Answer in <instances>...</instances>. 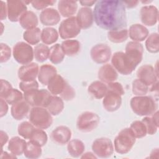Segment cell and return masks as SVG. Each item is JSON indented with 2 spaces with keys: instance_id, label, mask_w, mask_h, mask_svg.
Segmentation results:
<instances>
[{
  "instance_id": "cell-31",
  "label": "cell",
  "mask_w": 159,
  "mask_h": 159,
  "mask_svg": "<svg viewBox=\"0 0 159 159\" xmlns=\"http://www.w3.org/2000/svg\"><path fill=\"white\" fill-rule=\"evenodd\" d=\"M61 46L65 54L69 57L76 55L80 52L81 48V44L76 40H65L62 42Z\"/></svg>"
},
{
  "instance_id": "cell-47",
  "label": "cell",
  "mask_w": 159,
  "mask_h": 159,
  "mask_svg": "<svg viewBox=\"0 0 159 159\" xmlns=\"http://www.w3.org/2000/svg\"><path fill=\"white\" fill-rule=\"evenodd\" d=\"M1 63H5L11 57V48L4 43H1Z\"/></svg>"
},
{
  "instance_id": "cell-38",
  "label": "cell",
  "mask_w": 159,
  "mask_h": 159,
  "mask_svg": "<svg viewBox=\"0 0 159 159\" xmlns=\"http://www.w3.org/2000/svg\"><path fill=\"white\" fill-rule=\"evenodd\" d=\"M129 37V32L127 29H122L116 30H111L107 32L108 39L116 43H122Z\"/></svg>"
},
{
  "instance_id": "cell-4",
  "label": "cell",
  "mask_w": 159,
  "mask_h": 159,
  "mask_svg": "<svg viewBox=\"0 0 159 159\" xmlns=\"http://www.w3.org/2000/svg\"><path fill=\"white\" fill-rule=\"evenodd\" d=\"M29 121L37 128L47 129L52 125L53 118L47 109L33 107L29 112Z\"/></svg>"
},
{
  "instance_id": "cell-12",
  "label": "cell",
  "mask_w": 159,
  "mask_h": 159,
  "mask_svg": "<svg viewBox=\"0 0 159 159\" xmlns=\"http://www.w3.org/2000/svg\"><path fill=\"white\" fill-rule=\"evenodd\" d=\"M112 55L111 47L106 43H98L90 51L91 58L98 64H104L109 61Z\"/></svg>"
},
{
  "instance_id": "cell-14",
  "label": "cell",
  "mask_w": 159,
  "mask_h": 159,
  "mask_svg": "<svg viewBox=\"0 0 159 159\" xmlns=\"http://www.w3.org/2000/svg\"><path fill=\"white\" fill-rule=\"evenodd\" d=\"M137 78L143 81L149 87L158 81V75L155 68L148 64L139 67L137 71Z\"/></svg>"
},
{
  "instance_id": "cell-44",
  "label": "cell",
  "mask_w": 159,
  "mask_h": 159,
  "mask_svg": "<svg viewBox=\"0 0 159 159\" xmlns=\"http://www.w3.org/2000/svg\"><path fill=\"white\" fill-rule=\"evenodd\" d=\"M24 98V94L21 91L17 89L12 88L3 98L9 104H14Z\"/></svg>"
},
{
  "instance_id": "cell-16",
  "label": "cell",
  "mask_w": 159,
  "mask_h": 159,
  "mask_svg": "<svg viewBox=\"0 0 159 159\" xmlns=\"http://www.w3.org/2000/svg\"><path fill=\"white\" fill-rule=\"evenodd\" d=\"M39 66L36 63H30L21 66L17 71V76L21 81H31L38 77Z\"/></svg>"
},
{
  "instance_id": "cell-42",
  "label": "cell",
  "mask_w": 159,
  "mask_h": 159,
  "mask_svg": "<svg viewBox=\"0 0 159 159\" xmlns=\"http://www.w3.org/2000/svg\"><path fill=\"white\" fill-rule=\"evenodd\" d=\"M132 91L135 96H145L149 91V86L141 80L137 78L132 82Z\"/></svg>"
},
{
  "instance_id": "cell-9",
  "label": "cell",
  "mask_w": 159,
  "mask_h": 159,
  "mask_svg": "<svg viewBox=\"0 0 159 159\" xmlns=\"http://www.w3.org/2000/svg\"><path fill=\"white\" fill-rule=\"evenodd\" d=\"M111 63L116 70L123 75H130L136 68L122 52H117L112 55Z\"/></svg>"
},
{
  "instance_id": "cell-20",
  "label": "cell",
  "mask_w": 159,
  "mask_h": 159,
  "mask_svg": "<svg viewBox=\"0 0 159 159\" xmlns=\"http://www.w3.org/2000/svg\"><path fill=\"white\" fill-rule=\"evenodd\" d=\"M76 19L81 29H87L91 27L94 22L93 10L86 7L80 8L78 12Z\"/></svg>"
},
{
  "instance_id": "cell-6",
  "label": "cell",
  "mask_w": 159,
  "mask_h": 159,
  "mask_svg": "<svg viewBox=\"0 0 159 159\" xmlns=\"http://www.w3.org/2000/svg\"><path fill=\"white\" fill-rule=\"evenodd\" d=\"M12 55L15 60L22 65L31 63L34 59V49L24 42H17L13 47Z\"/></svg>"
},
{
  "instance_id": "cell-43",
  "label": "cell",
  "mask_w": 159,
  "mask_h": 159,
  "mask_svg": "<svg viewBox=\"0 0 159 159\" xmlns=\"http://www.w3.org/2000/svg\"><path fill=\"white\" fill-rule=\"evenodd\" d=\"M35 127L30 122L24 121L21 122L17 129L18 134L24 139H29Z\"/></svg>"
},
{
  "instance_id": "cell-45",
  "label": "cell",
  "mask_w": 159,
  "mask_h": 159,
  "mask_svg": "<svg viewBox=\"0 0 159 159\" xmlns=\"http://www.w3.org/2000/svg\"><path fill=\"white\" fill-rule=\"evenodd\" d=\"M142 121L144 123L146 129L147 134L148 135H154L157 132L158 128V124H157L153 119L152 116H145L144 117Z\"/></svg>"
},
{
  "instance_id": "cell-49",
  "label": "cell",
  "mask_w": 159,
  "mask_h": 159,
  "mask_svg": "<svg viewBox=\"0 0 159 159\" xmlns=\"http://www.w3.org/2000/svg\"><path fill=\"white\" fill-rule=\"evenodd\" d=\"M56 1H32L31 4L34 8L37 10H44L49 6H53Z\"/></svg>"
},
{
  "instance_id": "cell-32",
  "label": "cell",
  "mask_w": 159,
  "mask_h": 159,
  "mask_svg": "<svg viewBox=\"0 0 159 159\" xmlns=\"http://www.w3.org/2000/svg\"><path fill=\"white\" fill-rule=\"evenodd\" d=\"M46 108L52 116H58L64 109L63 100L60 97L52 95Z\"/></svg>"
},
{
  "instance_id": "cell-8",
  "label": "cell",
  "mask_w": 159,
  "mask_h": 159,
  "mask_svg": "<svg viewBox=\"0 0 159 159\" xmlns=\"http://www.w3.org/2000/svg\"><path fill=\"white\" fill-rule=\"evenodd\" d=\"M81 32L76 17L72 16L61 21L58 27V33L60 37L64 40L76 37Z\"/></svg>"
},
{
  "instance_id": "cell-52",
  "label": "cell",
  "mask_w": 159,
  "mask_h": 159,
  "mask_svg": "<svg viewBox=\"0 0 159 159\" xmlns=\"http://www.w3.org/2000/svg\"><path fill=\"white\" fill-rule=\"evenodd\" d=\"M8 103L3 99L0 98V117H2L6 115L8 111Z\"/></svg>"
},
{
  "instance_id": "cell-50",
  "label": "cell",
  "mask_w": 159,
  "mask_h": 159,
  "mask_svg": "<svg viewBox=\"0 0 159 159\" xmlns=\"http://www.w3.org/2000/svg\"><path fill=\"white\" fill-rule=\"evenodd\" d=\"M108 91H111L114 93H116L120 96H122L125 94V91L123 86L118 82H112L107 83V84Z\"/></svg>"
},
{
  "instance_id": "cell-13",
  "label": "cell",
  "mask_w": 159,
  "mask_h": 159,
  "mask_svg": "<svg viewBox=\"0 0 159 159\" xmlns=\"http://www.w3.org/2000/svg\"><path fill=\"white\" fill-rule=\"evenodd\" d=\"M7 17L12 22L19 20L21 16L27 11V7L25 1L19 0L7 1Z\"/></svg>"
},
{
  "instance_id": "cell-30",
  "label": "cell",
  "mask_w": 159,
  "mask_h": 159,
  "mask_svg": "<svg viewBox=\"0 0 159 159\" xmlns=\"http://www.w3.org/2000/svg\"><path fill=\"white\" fill-rule=\"evenodd\" d=\"M85 146L84 143L79 139H73L67 143V151L74 158H78L84 153Z\"/></svg>"
},
{
  "instance_id": "cell-29",
  "label": "cell",
  "mask_w": 159,
  "mask_h": 159,
  "mask_svg": "<svg viewBox=\"0 0 159 159\" xmlns=\"http://www.w3.org/2000/svg\"><path fill=\"white\" fill-rule=\"evenodd\" d=\"M19 22L20 26L26 30L35 28L39 24L37 15L32 11H27L21 16Z\"/></svg>"
},
{
  "instance_id": "cell-40",
  "label": "cell",
  "mask_w": 159,
  "mask_h": 159,
  "mask_svg": "<svg viewBox=\"0 0 159 159\" xmlns=\"http://www.w3.org/2000/svg\"><path fill=\"white\" fill-rule=\"evenodd\" d=\"M145 47L148 52L157 53L159 52V35L157 32L151 34L145 41Z\"/></svg>"
},
{
  "instance_id": "cell-58",
  "label": "cell",
  "mask_w": 159,
  "mask_h": 159,
  "mask_svg": "<svg viewBox=\"0 0 159 159\" xmlns=\"http://www.w3.org/2000/svg\"><path fill=\"white\" fill-rule=\"evenodd\" d=\"M81 158H97V157L94 155V153H91L89 152L83 153L81 156Z\"/></svg>"
},
{
  "instance_id": "cell-37",
  "label": "cell",
  "mask_w": 159,
  "mask_h": 159,
  "mask_svg": "<svg viewBox=\"0 0 159 159\" xmlns=\"http://www.w3.org/2000/svg\"><path fill=\"white\" fill-rule=\"evenodd\" d=\"M50 48L44 43H39L34 48V54L35 60L42 63L49 58Z\"/></svg>"
},
{
  "instance_id": "cell-33",
  "label": "cell",
  "mask_w": 159,
  "mask_h": 159,
  "mask_svg": "<svg viewBox=\"0 0 159 159\" xmlns=\"http://www.w3.org/2000/svg\"><path fill=\"white\" fill-rule=\"evenodd\" d=\"M58 36L57 30L53 27L43 28L41 32V40L45 45L55 43L57 41Z\"/></svg>"
},
{
  "instance_id": "cell-27",
  "label": "cell",
  "mask_w": 159,
  "mask_h": 159,
  "mask_svg": "<svg viewBox=\"0 0 159 159\" xmlns=\"http://www.w3.org/2000/svg\"><path fill=\"white\" fill-rule=\"evenodd\" d=\"M57 68L53 65L45 64L39 68L38 80L43 85H47L50 80L57 73Z\"/></svg>"
},
{
  "instance_id": "cell-5",
  "label": "cell",
  "mask_w": 159,
  "mask_h": 159,
  "mask_svg": "<svg viewBox=\"0 0 159 159\" xmlns=\"http://www.w3.org/2000/svg\"><path fill=\"white\" fill-rule=\"evenodd\" d=\"M52 96L47 89H36L24 93V99L32 107L46 108Z\"/></svg>"
},
{
  "instance_id": "cell-51",
  "label": "cell",
  "mask_w": 159,
  "mask_h": 159,
  "mask_svg": "<svg viewBox=\"0 0 159 159\" xmlns=\"http://www.w3.org/2000/svg\"><path fill=\"white\" fill-rule=\"evenodd\" d=\"M12 88L11 84L9 81L4 79H1L0 98H3Z\"/></svg>"
},
{
  "instance_id": "cell-39",
  "label": "cell",
  "mask_w": 159,
  "mask_h": 159,
  "mask_svg": "<svg viewBox=\"0 0 159 159\" xmlns=\"http://www.w3.org/2000/svg\"><path fill=\"white\" fill-rule=\"evenodd\" d=\"M29 140L42 147L47 143L48 136L43 129L35 127L30 137Z\"/></svg>"
},
{
  "instance_id": "cell-54",
  "label": "cell",
  "mask_w": 159,
  "mask_h": 159,
  "mask_svg": "<svg viewBox=\"0 0 159 159\" xmlns=\"http://www.w3.org/2000/svg\"><path fill=\"white\" fill-rule=\"evenodd\" d=\"M0 135H1V147L2 149L4 145L9 140V136L7 134V133L3 130H1Z\"/></svg>"
},
{
  "instance_id": "cell-19",
  "label": "cell",
  "mask_w": 159,
  "mask_h": 159,
  "mask_svg": "<svg viewBox=\"0 0 159 159\" xmlns=\"http://www.w3.org/2000/svg\"><path fill=\"white\" fill-rule=\"evenodd\" d=\"M40 20L45 26H53L58 24L61 17L59 12L54 8H47L40 14Z\"/></svg>"
},
{
  "instance_id": "cell-17",
  "label": "cell",
  "mask_w": 159,
  "mask_h": 159,
  "mask_svg": "<svg viewBox=\"0 0 159 159\" xmlns=\"http://www.w3.org/2000/svg\"><path fill=\"white\" fill-rule=\"evenodd\" d=\"M71 134L70 128L65 125H60L52 130L50 134V138L56 144L64 145L70 140Z\"/></svg>"
},
{
  "instance_id": "cell-41",
  "label": "cell",
  "mask_w": 159,
  "mask_h": 159,
  "mask_svg": "<svg viewBox=\"0 0 159 159\" xmlns=\"http://www.w3.org/2000/svg\"><path fill=\"white\" fill-rule=\"evenodd\" d=\"M129 128L136 139L143 138L147 134L146 127L142 120H134Z\"/></svg>"
},
{
  "instance_id": "cell-3",
  "label": "cell",
  "mask_w": 159,
  "mask_h": 159,
  "mask_svg": "<svg viewBox=\"0 0 159 159\" xmlns=\"http://www.w3.org/2000/svg\"><path fill=\"white\" fill-rule=\"evenodd\" d=\"M135 141L136 138L130 128H124L119 132L114 139V150L119 154H126L131 150Z\"/></svg>"
},
{
  "instance_id": "cell-2",
  "label": "cell",
  "mask_w": 159,
  "mask_h": 159,
  "mask_svg": "<svg viewBox=\"0 0 159 159\" xmlns=\"http://www.w3.org/2000/svg\"><path fill=\"white\" fill-rule=\"evenodd\" d=\"M130 106L132 111L139 116H150L157 111V104L149 96H135L131 98Z\"/></svg>"
},
{
  "instance_id": "cell-21",
  "label": "cell",
  "mask_w": 159,
  "mask_h": 159,
  "mask_svg": "<svg viewBox=\"0 0 159 159\" xmlns=\"http://www.w3.org/2000/svg\"><path fill=\"white\" fill-rule=\"evenodd\" d=\"M98 77L104 83L114 82L118 78V74L112 65L106 63L103 65L98 70Z\"/></svg>"
},
{
  "instance_id": "cell-46",
  "label": "cell",
  "mask_w": 159,
  "mask_h": 159,
  "mask_svg": "<svg viewBox=\"0 0 159 159\" xmlns=\"http://www.w3.org/2000/svg\"><path fill=\"white\" fill-rule=\"evenodd\" d=\"M39 83L36 80L31 81H20L19 84L20 89L24 93L39 89Z\"/></svg>"
},
{
  "instance_id": "cell-57",
  "label": "cell",
  "mask_w": 159,
  "mask_h": 159,
  "mask_svg": "<svg viewBox=\"0 0 159 159\" xmlns=\"http://www.w3.org/2000/svg\"><path fill=\"white\" fill-rule=\"evenodd\" d=\"M96 2V1H80V3L81 4V6L86 7H89L94 5Z\"/></svg>"
},
{
  "instance_id": "cell-34",
  "label": "cell",
  "mask_w": 159,
  "mask_h": 159,
  "mask_svg": "<svg viewBox=\"0 0 159 159\" xmlns=\"http://www.w3.org/2000/svg\"><path fill=\"white\" fill-rule=\"evenodd\" d=\"M65 54L61 45L56 43L50 48L49 60L54 65H57L63 61Z\"/></svg>"
},
{
  "instance_id": "cell-25",
  "label": "cell",
  "mask_w": 159,
  "mask_h": 159,
  "mask_svg": "<svg viewBox=\"0 0 159 159\" xmlns=\"http://www.w3.org/2000/svg\"><path fill=\"white\" fill-rule=\"evenodd\" d=\"M78 4L76 1L60 0L58 2V10L63 17H72L77 11Z\"/></svg>"
},
{
  "instance_id": "cell-59",
  "label": "cell",
  "mask_w": 159,
  "mask_h": 159,
  "mask_svg": "<svg viewBox=\"0 0 159 159\" xmlns=\"http://www.w3.org/2000/svg\"><path fill=\"white\" fill-rule=\"evenodd\" d=\"M158 148H154L150 153V158H155V155H156V157L158 158Z\"/></svg>"
},
{
  "instance_id": "cell-35",
  "label": "cell",
  "mask_w": 159,
  "mask_h": 159,
  "mask_svg": "<svg viewBox=\"0 0 159 159\" xmlns=\"http://www.w3.org/2000/svg\"><path fill=\"white\" fill-rule=\"evenodd\" d=\"M41 32L38 27L26 30L23 34V39L30 45H37L41 40Z\"/></svg>"
},
{
  "instance_id": "cell-24",
  "label": "cell",
  "mask_w": 159,
  "mask_h": 159,
  "mask_svg": "<svg viewBox=\"0 0 159 159\" xmlns=\"http://www.w3.org/2000/svg\"><path fill=\"white\" fill-rule=\"evenodd\" d=\"M30 106L24 99L12 104L11 108V113L12 117L17 120L24 119L29 112Z\"/></svg>"
},
{
  "instance_id": "cell-22",
  "label": "cell",
  "mask_w": 159,
  "mask_h": 159,
  "mask_svg": "<svg viewBox=\"0 0 159 159\" xmlns=\"http://www.w3.org/2000/svg\"><path fill=\"white\" fill-rule=\"evenodd\" d=\"M68 83L60 75L56 74L48 81L47 89L50 93L54 96L60 95L65 89Z\"/></svg>"
},
{
  "instance_id": "cell-55",
  "label": "cell",
  "mask_w": 159,
  "mask_h": 159,
  "mask_svg": "<svg viewBox=\"0 0 159 159\" xmlns=\"http://www.w3.org/2000/svg\"><path fill=\"white\" fill-rule=\"evenodd\" d=\"M123 2L124 3L125 8L128 9L135 7L139 3L138 1H123Z\"/></svg>"
},
{
  "instance_id": "cell-60",
  "label": "cell",
  "mask_w": 159,
  "mask_h": 159,
  "mask_svg": "<svg viewBox=\"0 0 159 159\" xmlns=\"http://www.w3.org/2000/svg\"><path fill=\"white\" fill-rule=\"evenodd\" d=\"M152 2V1H142V2L143 3V4H147V3H150V2Z\"/></svg>"
},
{
  "instance_id": "cell-48",
  "label": "cell",
  "mask_w": 159,
  "mask_h": 159,
  "mask_svg": "<svg viewBox=\"0 0 159 159\" xmlns=\"http://www.w3.org/2000/svg\"><path fill=\"white\" fill-rule=\"evenodd\" d=\"M75 94L76 93L74 88L68 84V83H67L65 89L60 96L63 100L68 101L73 99L75 97Z\"/></svg>"
},
{
  "instance_id": "cell-18",
  "label": "cell",
  "mask_w": 159,
  "mask_h": 159,
  "mask_svg": "<svg viewBox=\"0 0 159 159\" xmlns=\"http://www.w3.org/2000/svg\"><path fill=\"white\" fill-rule=\"evenodd\" d=\"M121 96L116 93L108 91L102 100V105L104 109L108 112L117 111L122 104Z\"/></svg>"
},
{
  "instance_id": "cell-23",
  "label": "cell",
  "mask_w": 159,
  "mask_h": 159,
  "mask_svg": "<svg viewBox=\"0 0 159 159\" xmlns=\"http://www.w3.org/2000/svg\"><path fill=\"white\" fill-rule=\"evenodd\" d=\"M129 37L134 42H142L149 35V31L147 27L140 24L132 25L128 30Z\"/></svg>"
},
{
  "instance_id": "cell-28",
  "label": "cell",
  "mask_w": 159,
  "mask_h": 159,
  "mask_svg": "<svg viewBox=\"0 0 159 159\" xmlns=\"http://www.w3.org/2000/svg\"><path fill=\"white\" fill-rule=\"evenodd\" d=\"M26 143L27 142L24 139H22L18 136H15L9 140L7 148L13 155L19 156L24 153Z\"/></svg>"
},
{
  "instance_id": "cell-61",
  "label": "cell",
  "mask_w": 159,
  "mask_h": 159,
  "mask_svg": "<svg viewBox=\"0 0 159 159\" xmlns=\"http://www.w3.org/2000/svg\"><path fill=\"white\" fill-rule=\"evenodd\" d=\"M1 26H2V30H1V34H2V31H3V24H2V22H1Z\"/></svg>"
},
{
  "instance_id": "cell-26",
  "label": "cell",
  "mask_w": 159,
  "mask_h": 159,
  "mask_svg": "<svg viewBox=\"0 0 159 159\" xmlns=\"http://www.w3.org/2000/svg\"><path fill=\"white\" fill-rule=\"evenodd\" d=\"M88 91L93 98L100 99L105 96L108 91V89L106 83L100 80H98L92 82L89 85Z\"/></svg>"
},
{
  "instance_id": "cell-36",
  "label": "cell",
  "mask_w": 159,
  "mask_h": 159,
  "mask_svg": "<svg viewBox=\"0 0 159 159\" xmlns=\"http://www.w3.org/2000/svg\"><path fill=\"white\" fill-rule=\"evenodd\" d=\"M42 150L41 147L29 140L27 142L24 152V156L30 159H36L41 157Z\"/></svg>"
},
{
  "instance_id": "cell-7",
  "label": "cell",
  "mask_w": 159,
  "mask_h": 159,
  "mask_svg": "<svg viewBox=\"0 0 159 159\" xmlns=\"http://www.w3.org/2000/svg\"><path fill=\"white\" fill-rule=\"evenodd\" d=\"M100 118L98 114L90 111L82 112L76 120V127L82 132H89L98 125Z\"/></svg>"
},
{
  "instance_id": "cell-11",
  "label": "cell",
  "mask_w": 159,
  "mask_h": 159,
  "mask_svg": "<svg viewBox=\"0 0 159 159\" xmlns=\"http://www.w3.org/2000/svg\"><path fill=\"white\" fill-rule=\"evenodd\" d=\"M124 53L131 63L137 67L142 60L143 47L140 42H129L125 46Z\"/></svg>"
},
{
  "instance_id": "cell-15",
  "label": "cell",
  "mask_w": 159,
  "mask_h": 159,
  "mask_svg": "<svg viewBox=\"0 0 159 159\" xmlns=\"http://www.w3.org/2000/svg\"><path fill=\"white\" fill-rule=\"evenodd\" d=\"M140 15L141 22L147 26H153L158 22V11L155 6L148 5L142 7Z\"/></svg>"
},
{
  "instance_id": "cell-53",
  "label": "cell",
  "mask_w": 159,
  "mask_h": 159,
  "mask_svg": "<svg viewBox=\"0 0 159 159\" xmlns=\"http://www.w3.org/2000/svg\"><path fill=\"white\" fill-rule=\"evenodd\" d=\"M1 12H0V19L3 20L7 17V3L3 1H1Z\"/></svg>"
},
{
  "instance_id": "cell-1",
  "label": "cell",
  "mask_w": 159,
  "mask_h": 159,
  "mask_svg": "<svg viewBox=\"0 0 159 159\" xmlns=\"http://www.w3.org/2000/svg\"><path fill=\"white\" fill-rule=\"evenodd\" d=\"M125 9L123 1H98L93 10L94 20L98 27L109 31L125 29Z\"/></svg>"
},
{
  "instance_id": "cell-10",
  "label": "cell",
  "mask_w": 159,
  "mask_h": 159,
  "mask_svg": "<svg viewBox=\"0 0 159 159\" xmlns=\"http://www.w3.org/2000/svg\"><path fill=\"white\" fill-rule=\"evenodd\" d=\"M92 150L97 157L107 158L112 155L114 148L111 139L106 137H100L93 141Z\"/></svg>"
},
{
  "instance_id": "cell-56",
  "label": "cell",
  "mask_w": 159,
  "mask_h": 159,
  "mask_svg": "<svg viewBox=\"0 0 159 159\" xmlns=\"http://www.w3.org/2000/svg\"><path fill=\"white\" fill-rule=\"evenodd\" d=\"M1 158H16L17 157L12 153H8L7 152H3L2 150H1Z\"/></svg>"
}]
</instances>
